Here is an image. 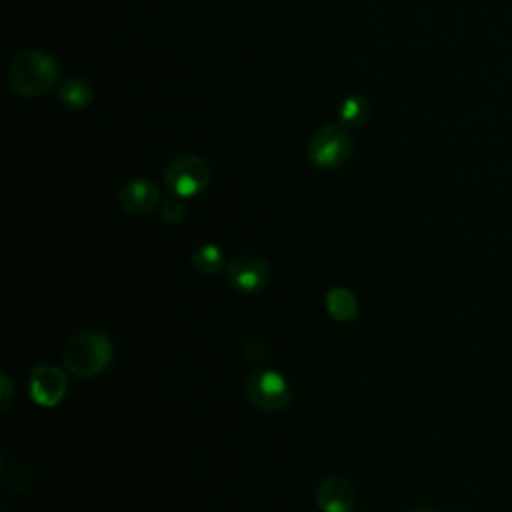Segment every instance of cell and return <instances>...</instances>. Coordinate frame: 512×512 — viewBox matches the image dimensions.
Returning <instances> with one entry per match:
<instances>
[{"label": "cell", "mask_w": 512, "mask_h": 512, "mask_svg": "<svg viewBox=\"0 0 512 512\" xmlns=\"http://www.w3.org/2000/svg\"><path fill=\"white\" fill-rule=\"evenodd\" d=\"M352 154V136L346 128L338 124L320 126L308 140L306 156L322 170L342 166Z\"/></svg>", "instance_id": "3957f363"}, {"label": "cell", "mask_w": 512, "mask_h": 512, "mask_svg": "<svg viewBox=\"0 0 512 512\" xmlns=\"http://www.w3.org/2000/svg\"><path fill=\"white\" fill-rule=\"evenodd\" d=\"M248 402L264 412H278L290 404V384L276 370L254 372L244 386Z\"/></svg>", "instance_id": "5b68a950"}, {"label": "cell", "mask_w": 512, "mask_h": 512, "mask_svg": "<svg viewBox=\"0 0 512 512\" xmlns=\"http://www.w3.org/2000/svg\"><path fill=\"white\" fill-rule=\"evenodd\" d=\"M60 100L74 110L86 108L92 102V88L84 78H66L60 84Z\"/></svg>", "instance_id": "7c38bea8"}, {"label": "cell", "mask_w": 512, "mask_h": 512, "mask_svg": "<svg viewBox=\"0 0 512 512\" xmlns=\"http://www.w3.org/2000/svg\"><path fill=\"white\" fill-rule=\"evenodd\" d=\"M316 506L322 512H354L356 492L344 476L330 474L316 488Z\"/></svg>", "instance_id": "ba28073f"}, {"label": "cell", "mask_w": 512, "mask_h": 512, "mask_svg": "<svg viewBox=\"0 0 512 512\" xmlns=\"http://www.w3.org/2000/svg\"><path fill=\"white\" fill-rule=\"evenodd\" d=\"M114 358L112 340L100 330L76 332L62 350L66 370L76 378H94L102 374Z\"/></svg>", "instance_id": "7a4b0ae2"}, {"label": "cell", "mask_w": 512, "mask_h": 512, "mask_svg": "<svg viewBox=\"0 0 512 512\" xmlns=\"http://www.w3.org/2000/svg\"><path fill=\"white\" fill-rule=\"evenodd\" d=\"M160 214H162V220L168 222V224H178L184 220L186 216V206L184 202L176 196V198H170V200H164L160 204Z\"/></svg>", "instance_id": "5bb4252c"}, {"label": "cell", "mask_w": 512, "mask_h": 512, "mask_svg": "<svg viewBox=\"0 0 512 512\" xmlns=\"http://www.w3.org/2000/svg\"><path fill=\"white\" fill-rule=\"evenodd\" d=\"M324 306L336 322H352L358 316V300L344 286H332L324 296Z\"/></svg>", "instance_id": "30bf717a"}, {"label": "cell", "mask_w": 512, "mask_h": 512, "mask_svg": "<svg viewBox=\"0 0 512 512\" xmlns=\"http://www.w3.org/2000/svg\"><path fill=\"white\" fill-rule=\"evenodd\" d=\"M226 278L230 286L240 294H256L266 288L270 280L268 262L256 254H238L226 264Z\"/></svg>", "instance_id": "8992f818"}, {"label": "cell", "mask_w": 512, "mask_h": 512, "mask_svg": "<svg viewBox=\"0 0 512 512\" xmlns=\"http://www.w3.org/2000/svg\"><path fill=\"white\" fill-rule=\"evenodd\" d=\"M210 182V166L196 154L172 158L164 170L166 188L178 198H190L202 192Z\"/></svg>", "instance_id": "277c9868"}, {"label": "cell", "mask_w": 512, "mask_h": 512, "mask_svg": "<svg viewBox=\"0 0 512 512\" xmlns=\"http://www.w3.org/2000/svg\"><path fill=\"white\" fill-rule=\"evenodd\" d=\"M10 398H12V392H10V380H8V374H2V408H8Z\"/></svg>", "instance_id": "9a60e30c"}, {"label": "cell", "mask_w": 512, "mask_h": 512, "mask_svg": "<svg viewBox=\"0 0 512 512\" xmlns=\"http://www.w3.org/2000/svg\"><path fill=\"white\" fill-rule=\"evenodd\" d=\"M368 112H370V104L366 98H362L360 94H354V96H348L342 106H340V118L346 122V124H352V126H358L362 124L366 118H368Z\"/></svg>", "instance_id": "4fadbf2b"}, {"label": "cell", "mask_w": 512, "mask_h": 512, "mask_svg": "<svg viewBox=\"0 0 512 512\" xmlns=\"http://www.w3.org/2000/svg\"><path fill=\"white\" fill-rule=\"evenodd\" d=\"M406 512H438V510L432 508V506H426V504H418V506H412V508L406 510Z\"/></svg>", "instance_id": "2e32d148"}, {"label": "cell", "mask_w": 512, "mask_h": 512, "mask_svg": "<svg viewBox=\"0 0 512 512\" xmlns=\"http://www.w3.org/2000/svg\"><path fill=\"white\" fill-rule=\"evenodd\" d=\"M118 202L124 212L132 216H144L158 208L160 204V190L154 182L144 178H134L122 184L118 192Z\"/></svg>", "instance_id": "9c48e42d"}, {"label": "cell", "mask_w": 512, "mask_h": 512, "mask_svg": "<svg viewBox=\"0 0 512 512\" xmlns=\"http://www.w3.org/2000/svg\"><path fill=\"white\" fill-rule=\"evenodd\" d=\"M30 398L42 408H54L62 402L68 390L66 374L52 364H36L28 382Z\"/></svg>", "instance_id": "52a82bcc"}, {"label": "cell", "mask_w": 512, "mask_h": 512, "mask_svg": "<svg viewBox=\"0 0 512 512\" xmlns=\"http://www.w3.org/2000/svg\"><path fill=\"white\" fill-rule=\"evenodd\" d=\"M190 264L200 276L212 278L224 270L226 258H224V252L216 244H202L192 252Z\"/></svg>", "instance_id": "8fae6325"}, {"label": "cell", "mask_w": 512, "mask_h": 512, "mask_svg": "<svg viewBox=\"0 0 512 512\" xmlns=\"http://www.w3.org/2000/svg\"><path fill=\"white\" fill-rule=\"evenodd\" d=\"M58 76L60 68L52 54L44 50H24L10 62L8 86L22 98H36L52 90Z\"/></svg>", "instance_id": "6da1fadb"}]
</instances>
